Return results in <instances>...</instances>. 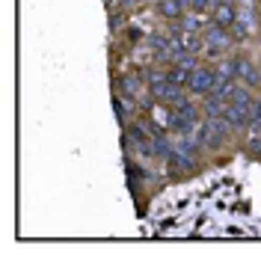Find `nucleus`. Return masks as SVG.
<instances>
[{"label":"nucleus","mask_w":261,"mask_h":264,"mask_svg":"<svg viewBox=\"0 0 261 264\" xmlns=\"http://www.w3.org/2000/svg\"><path fill=\"white\" fill-rule=\"evenodd\" d=\"M214 86H217V74L214 71L196 68L190 74V92H196V95H208V92H214Z\"/></svg>","instance_id":"f257e3e1"},{"label":"nucleus","mask_w":261,"mask_h":264,"mask_svg":"<svg viewBox=\"0 0 261 264\" xmlns=\"http://www.w3.org/2000/svg\"><path fill=\"white\" fill-rule=\"evenodd\" d=\"M172 125L178 131H190L196 125V110L190 101H175V116H172Z\"/></svg>","instance_id":"f03ea898"},{"label":"nucleus","mask_w":261,"mask_h":264,"mask_svg":"<svg viewBox=\"0 0 261 264\" xmlns=\"http://www.w3.org/2000/svg\"><path fill=\"white\" fill-rule=\"evenodd\" d=\"M223 119H226V122L231 125V128H246V125L252 122V116H249V107H237V104L226 107Z\"/></svg>","instance_id":"7ed1b4c3"},{"label":"nucleus","mask_w":261,"mask_h":264,"mask_svg":"<svg viewBox=\"0 0 261 264\" xmlns=\"http://www.w3.org/2000/svg\"><path fill=\"white\" fill-rule=\"evenodd\" d=\"M152 92H155L158 98L178 101V83H172L169 77H152Z\"/></svg>","instance_id":"20e7f679"},{"label":"nucleus","mask_w":261,"mask_h":264,"mask_svg":"<svg viewBox=\"0 0 261 264\" xmlns=\"http://www.w3.org/2000/svg\"><path fill=\"white\" fill-rule=\"evenodd\" d=\"M231 66H234V74H240V77H243V83H246V86H255V83H258V71L252 68L249 60H237V63H231Z\"/></svg>","instance_id":"39448f33"},{"label":"nucleus","mask_w":261,"mask_h":264,"mask_svg":"<svg viewBox=\"0 0 261 264\" xmlns=\"http://www.w3.org/2000/svg\"><path fill=\"white\" fill-rule=\"evenodd\" d=\"M228 101H231V104H237V107H249V104H252V101H249V95H246V89H237V86H231Z\"/></svg>","instance_id":"423d86ee"},{"label":"nucleus","mask_w":261,"mask_h":264,"mask_svg":"<svg viewBox=\"0 0 261 264\" xmlns=\"http://www.w3.org/2000/svg\"><path fill=\"white\" fill-rule=\"evenodd\" d=\"M161 12L163 15H169V18H178V15H181V3H178V0H163Z\"/></svg>","instance_id":"0eeeda50"},{"label":"nucleus","mask_w":261,"mask_h":264,"mask_svg":"<svg viewBox=\"0 0 261 264\" xmlns=\"http://www.w3.org/2000/svg\"><path fill=\"white\" fill-rule=\"evenodd\" d=\"M231 21H234V12H231V6L220 3V6H217V24H231Z\"/></svg>","instance_id":"6e6552de"},{"label":"nucleus","mask_w":261,"mask_h":264,"mask_svg":"<svg viewBox=\"0 0 261 264\" xmlns=\"http://www.w3.org/2000/svg\"><path fill=\"white\" fill-rule=\"evenodd\" d=\"M208 42H214V51H217V48H226V36H223L220 27H211V30H208Z\"/></svg>","instance_id":"1a4fd4ad"},{"label":"nucleus","mask_w":261,"mask_h":264,"mask_svg":"<svg viewBox=\"0 0 261 264\" xmlns=\"http://www.w3.org/2000/svg\"><path fill=\"white\" fill-rule=\"evenodd\" d=\"M249 116H252L249 125H252L255 131H261V101H252V104H249Z\"/></svg>","instance_id":"9d476101"},{"label":"nucleus","mask_w":261,"mask_h":264,"mask_svg":"<svg viewBox=\"0 0 261 264\" xmlns=\"http://www.w3.org/2000/svg\"><path fill=\"white\" fill-rule=\"evenodd\" d=\"M113 107H116V116H119V119L125 122V116H128V110H125V104H122V101H119V98H113Z\"/></svg>","instance_id":"9b49d317"},{"label":"nucleus","mask_w":261,"mask_h":264,"mask_svg":"<svg viewBox=\"0 0 261 264\" xmlns=\"http://www.w3.org/2000/svg\"><path fill=\"white\" fill-rule=\"evenodd\" d=\"M190 3H193L196 9H199V12H205V9H208V3H211V0H190Z\"/></svg>","instance_id":"f8f14e48"}]
</instances>
